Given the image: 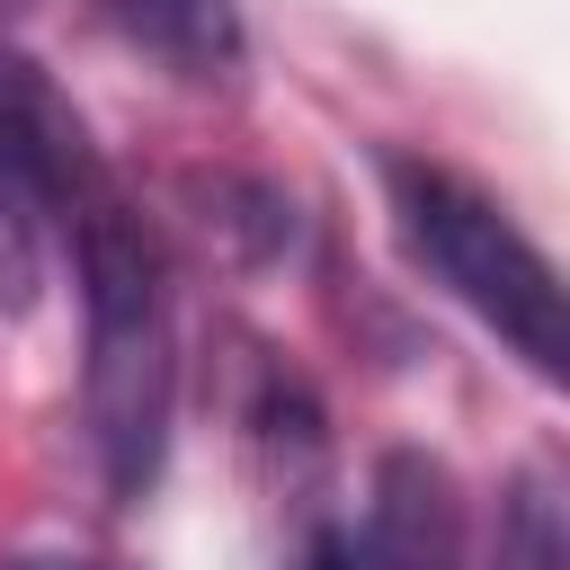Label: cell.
Listing matches in <instances>:
<instances>
[{"mask_svg": "<svg viewBox=\"0 0 570 570\" xmlns=\"http://www.w3.org/2000/svg\"><path fill=\"white\" fill-rule=\"evenodd\" d=\"M9 570H98V561H71V552H27V561H9Z\"/></svg>", "mask_w": 570, "mask_h": 570, "instance_id": "7", "label": "cell"}, {"mask_svg": "<svg viewBox=\"0 0 570 570\" xmlns=\"http://www.w3.org/2000/svg\"><path fill=\"white\" fill-rule=\"evenodd\" d=\"M347 561H356V570H454V561H463V508H454L445 463H428V454H383L374 508H365V534L347 543Z\"/></svg>", "mask_w": 570, "mask_h": 570, "instance_id": "4", "label": "cell"}, {"mask_svg": "<svg viewBox=\"0 0 570 570\" xmlns=\"http://www.w3.org/2000/svg\"><path fill=\"white\" fill-rule=\"evenodd\" d=\"M383 178H392V214H401V240H410V258L454 294V303H472L543 383L570 365V321H561V276H552V258L472 187V178H454V169H436V160H383Z\"/></svg>", "mask_w": 570, "mask_h": 570, "instance_id": "2", "label": "cell"}, {"mask_svg": "<svg viewBox=\"0 0 570 570\" xmlns=\"http://www.w3.org/2000/svg\"><path fill=\"white\" fill-rule=\"evenodd\" d=\"M89 187H107V178L89 160L80 116L53 98V80L27 53L0 45V196H18L36 214V205H80Z\"/></svg>", "mask_w": 570, "mask_h": 570, "instance_id": "3", "label": "cell"}, {"mask_svg": "<svg viewBox=\"0 0 570 570\" xmlns=\"http://www.w3.org/2000/svg\"><path fill=\"white\" fill-rule=\"evenodd\" d=\"M125 45H142L151 62H169L178 80L214 89L240 71V9L232 0H89Z\"/></svg>", "mask_w": 570, "mask_h": 570, "instance_id": "5", "label": "cell"}, {"mask_svg": "<svg viewBox=\"0 0 570 570\" xmlns=\"http://www.w3.org/2000/svg\"><path fill=\"white\" fill-rule=\"evenodd\" d=\"M71 249H80V312H89V365H80V410L89 445L116 499H142L169 445V392H178V338H169V276L125 214V196L89 187L71 205Z\"/></svg>", "mask_w": 570, "mask_h": 570, "instance_id": "1", "label": "cell"}, {"mask_svg": "<svg viewBox=\"0 0 570 570\" xmlns=\"http://www.w3.org/2000/svg\"><path fill=\"white\" fill-rule=\"evenodd\" d=\"M294 570H356V561H347V534H312Z\"/></svg>", "mask_w": 570, "mask_h": 570, "instance_id": "6", "label": "cell"}]
</instances>
